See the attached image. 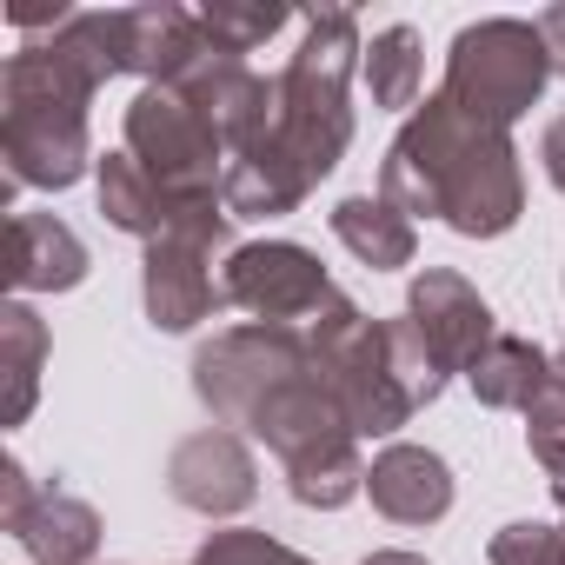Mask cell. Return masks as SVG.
Here are the masks:
<instances>
[{
    "mask_svg": "<svg viewBox=\"0 0 565 565\" xmlns=\"http://www.w3.org/2000/svg\"><path fill=\"white\" fill-rule=\"evenodd\" d=\"M313 366V347L294 333V327H226V333H213L200 353H193V393H200V406L220 419V426H239L246 433V419L266 406V393L273 386H287L294 373H307Z\"/></svg>",
    "mask_w": 565,
    "mask_h": 565,
    "instance_id": "8992f818",
    "label": "cell"
},
{
    "mask_svg": "<svg viewBox=\"0 0 565 565\" xmlns=\"http://www.w3.org/2000/svg\"><path fill=\"white\" fill-rule=\"evenodd\" d=\"M360 565H426V558H419V552H399V545H393V552H373V558H360Z\"/></svg>",
    "mask_w": 565,
    "mask_h": 565,
    "instance_id": "83f0119b",
    "label": "cell"
},
{
    "mask_svg": "<svg viewBox=\"0 0 565 565\" xmlns=\"http://www.w3.org/2000/svg\"><path fill=\"white\" fill-rule=\"evenodd\" d=\"M100 213L120 233L147 239V246L167 239V233H200V239H220L226 246V233H233L226 200H173V193H160L147 180V167L134 153H107L100 160Z\"/></svg>",
    "mask_w": 565,
    "mask_h": 565,
    "instance_id": "8fae6325",
    "label": "cell"
},
{
    "mask_svg": "<svg viewBox=\"0 0 565 565\" xmlns=\"http://www.w3.org/2000/svg\"><path fill=\"white\" fill-rule=\"evenodd\" d=\"M360 21L347 8H327L307 21L300 54L279 74V114L273 134L226 167V213L233 220H273L294 213L353 147V74H360Z\"/></svg>",
    "mask_w": 565,
    "mask_h": 565,
    "instance_id": "6da1fadb",
    "label": "cell"
},
{
    "mask_svg": "<svg viewBox=\"0 0 565 565\" xmlns=\"http://www.w3.org/2000/svg\"><path fill=\"white\" fill-rule=\"evenodd\" d=\"M193 565H313V558L294 552V545H279V539H266V532H213Z\"/></svg>",
    "mask_w": 565,
    "mask_h": 565,
    "instance_id": "d4e9b609",
    "label": "cell"
},
{
    "mask_svg": "<svg viewBox=\"0 0 565 565\" xmlns=\"http://www.w3.org/2000/svg\"><path fill=\"white\" fill-rule=\"evenodd\" d=\"M0 525L21 539L34 565H87L100 552V512L74 492L34 486L14 452L0 459Z\"/></svg>",
    "mask_w": 565,
    "mask_h": 565,
    "instance_id": "9c48e42d",
    "label": "cell"
},
{
    "mask_svg": "<svg viewBox=\"0 0 565 565\" xmlns=\"http://www.w3.org/2000/svg\"><path fill=\"white\" fill-rule=\"evenodd\" d=\"M120 34H127V74H140L147 87H180L213 54V41L200 34V14L173 8V0L120 8Z\"/></svg>",
    "mask_w": 565,
    "mask_h": 565,
    "instance_id": "9a60e30c",
    "label": "cell"
},
{
    "mask_svg": "<svg viewBox=\"0 0 565 565\" xmlns=\"http://www.w3.org/2000/svg\"><path fill=\"white\" fill-rule=\"evenodd\" d=\"M127 74V34L114 14H74L47 41L21 47L0 74V153H8V193L14 186H74L94 160L87 147V107L94 94Z\"/></svg>",
    "mask_w": 565,
    "mask_h": 565,
    "instance_id": "7a4b0ae2",
    "label": "cell"
},
{
    "mask_svg": "<svg viewBox=\"0 0 565 565\" xmlns=\"http://www.w3.org/2000/svg\"><path fill=\"white\" fill-rule=\"evenodd\" d=\"M380 200H393L406 220L433 213L466 239L512 233L525 213V173H519L512 127H492L466 114L459 100L433 94L393 134L386 167H380Z\"/></svg>",
    "mask_w": 565,
    "mask_h": 565,
    "instance_id": "3957f363",
    "label": "cell"
},
{
    "mask_svg": "<svg viewBox=\"0 0 565 565\" xmlns=\"http://www.w3.org/2000/svg\"><path fill=\"white\" fill-rule=\"evenodd\" d=\"M558 373H565V347H558Z\"/></svg>",
    "mask_w": 565,
    "mask_h": 565,
    "instance_id": "f1b7e54d",
    "label": "cell"
},
{
    "mask_svg": "<svg viewBox=\"0 0 565 565\" xmlns=\"http://www.w3.org/2000/svg\"><path fill=\"white\" fill-rule=\"evenodd\" d=\"M167 492L200 519H226L259 499V466L239 433H193L167 459Z\"/></svg>",
    "mask_w": 565,
    "mask_h": 565,
    "instance_id": "5bb4252c",
    "label": "cell"
},
{
    "mask_svg": "<svg viewBox=\"0 0 565 565\" xmlns=\"http://www.w3.org/2000/svg\"><path fill=\"white\" fill-rule=\"evenodd\" d=\"M545 81H552V47L539 21H479V28H459L439 94L492 127H512L525 107H539Z\"/></svg>",
    "mask_w": 565,
    "mask_h": 565,
    "instance_id": "5b68a950",
    "label": "cell"
},
{
    "mask_svg": "<svg viewBox=\"0 0 565 565\" xmlns=\"http://www.w3.org/2000/svg\"><path fill=\"white\" fill-rule=\"evenodd\" d=\"M539 160H545V180L565 193V114L545 127V140H539Z\"/></svg>",
    "mask_w": 565,
    "mask_h": 565,
    "instance_id": "484cf974",
    "label": "cell"
},
{
    "mask_svg": "<svg viewBox=\"0 0 565 565\" xmlns=\"http://www.w3.org/2000/svg\"><path fill=\"white\" fill-rule=\"evenodd\" d=\"M307 347H313L320 386L340 399V413H347V426L360 439H386L419 413V399L406 386V366H399L393 320H366L353 300L333 294V307L313 320Z\"/></svg>",
    "mask_w": 565,
    "mask_h": 565,
    "instance_id": "277c9868",
    "label": "cell"
},
{
    "mask_svg": "<svg viewBox=\"0 0 565 565\" xmlns=\"http://www.w3.org/2000/svg\"><path fill=\"white\" fill-rule=\"evenodd\" d=\"M87 279V246L54 213H14L8 220V287L14 294H74Z\"/></svg>",
    "mask_w": 565,
    "mask_h": 565,
    "instance_id": "2e32d148",
    "label": "cell"
},
{
    "mask_svg": "<svg viewBox=\"0 0 565 565\" xmlns=\"http://www.w3.org/2000/svg\"><path fill=\"white\" fill-rule=\"evenodd\" d=\"M127 153L147 167V180L173 200H220L226 167H220V134L180 87H140L127 107Z\"/></svg>",
    "mask_w": 565,
    "mask_h": 565,
    "instance_id": "52a82bcc",
    "label": "cell"
},
{
    "mask_svg": "<svg viewBox=\"0 0 565 565\" xmlns=\"http://www.w3.org/2000/svg\"><path fill=\"white\" fill-rule=\"evenodd\" d=\"M406 327L419 333L426 360H433L446 380H452V373H472L479 353L499 340V333H492V307L479 300V287H472V279H459V273H446V266H426V273L413 279V294H406Z\"/></svg>",
    "mask_w": 565,
    "mask_h": 565,
    "instance_id": "30bf717a",
    "label": "cell"
},
{
    "mask_svg": "<svg viewBox=\"0 0 565 565\" xmlns=\"http://www.w3.org/2000/svg\"><path fill=\"white\" fill-rule=\"evenodd\" d=\"M525 446H532V459L552 472V499H558V512H565V373H552L545 393L525 406Z\"/></svg>",
    "mask_w": 565,
    "mask_h": 565,
    "instance_id": "603a6c76",
    "label": "cell"
},
{
    "mask_svg": "<svg viewBox=\"0 0 565 565\" xmlns=\"http://www.w3.org/2000/svg\"><path fill=\"white\" fill-rule=\"evenodd\" d=\"M220 287H226V307L253 313L259 327H294V320H313V313L333 307V279H327L320 253H307L294 239L233 246Z\"/></svg>",
    "mask_w": 565,
    "mask_h": 565,
    "instance_id": "ba28073f",
    "label": "cell"
},
{
    "mask_svg": "<svg viewBox=\"0 0 565 565\" xmlns=\"http://www.w3.org/2000/svg\"><path fill=\"white\" fill-rule=\"evenodd\" d=\"M539 34H545V47H552V74H565V0L539 14Z\"/></svg>",
    "mask_w": 565,
    "mask_h": 565,
    "instance_id": "4316f807",
    "label": "cell"
},
{
    "mask_svg": "<svg viewBox=\"0 0 565 565\" xmlns=\"http://www.w3.org/2000/svg\"><path fill=\"white\" fill-rule=\"evenodd\" d=\"M333 233H340V246L360 259V266H373V273H393V266H413V220L393 206V200H373V193H353V200H340L333 206Z\"/></svg>",
    "mask_w": 565,
    "mask_h": 565,
    "instance_id": "ac0fdd59",
    "label": "cell"
},
{
    "mask_svg": "<svg viewBox=\"0 0 565 565\" xmlns=\"http://www.w3.org/2000/svg\"><path fill=\"white\" fill-rule=\"evenodd\" d=\"M287 21H294L287 8H239V0H213V8H200V34L213 41V54H233V61L266 47Z\"/></svg>",
    "mask_w": 565,
    "mask_h": 565,
    "instance_id": "7402d4cb",
    "label": "cell"
},
{
    "mask_svg": "<svg viewBox=\"0 0 565 565\" xmlns=\"http://www.w3.org/2000/svg\"><path fill=\"white\" fill-rule=\"evenodd\" d=\"M486 565H565V525H539V519H512L492 532Z\"/></svg>",
    "mask_w": 565,
    "mask_h": 565,
    "instance_id": "cb8c5ba5",
    "label": "cell"
},
{
    "mask_svg": "<svg viewBox=\"0 0 565 565\" xmlns=\"http://www.w3.org/2000/svg\"><path fill=\"white\" fill-rule=\"evenodd\" d=\"M180 94L206 114V127L220 134V147L239 160V153H253L266 134H273V114H279V81H259L246 61H233V54H206L186 81H180Z\"/></svg>",
    "mask_w": 565,
    "mask_h": 565,
    "instance_id": "4fadbf2b",
    "label": "cell"
},
{
    "mask_svg": "<svg viewBox=\"0 0 565 565\" xmlns=\"http://www.w3.org/2000/svg\"><path fill=\"white\" fill-rule=\"evenodd\" d=\"M366 492L393 525H433L452 512V472L426 446H386L366 466Z\"/></svg>",
    "mask_w": 565,
    "mask_h": 565,
    "instance_id": "e0dca14e",
    "label": "cell"
},
{
    "mask_svg": "<svg viewBox=\"0 0 565 565\" xmlns=\"http://www.w3.org/2000/svg\"><path fill=\"white\" fill-rule=\"evenodd\" d=\"M466 380H472L479 406H492V413H525V406L545 393L552 366H545V353H539L532 340H519V333H499V340L479 353V366H472Z\"/></svg>",
    "mask_w": 565,
    "mask_h": 565,
    "instance_id": "d6986e66",
    "label": "cell"
},
{
    "mask_svg": "<svg viewBox=\"0 0 565 565\" xmlns=\"http://www.w3.org/2000/svg\"><path fill=\"white\" fill-rule=\"evenodd\" d=\"M41 366H47V327H41L34 307L8 300V307H0V373H8V406H0V419H8V426H21L34 413Z\"/></svg>",
    "mask_w": 565,
    "mask_h": 565,
    "instance_id": "ffe728a7",
    "label": "cell"
},
{
    "mask_svg": "<svg viewBox=\"0 0 565 565\" xmlns=\"http://www.w3.org/2000/svg\"><path fill=\"white\" fill-rule=\"evenodd\" d=\"M366 87H373V107H413L419 100V74H426V54H419V34L413 28H380L366 61H360Z\"/></svg>",
    "mask_w": 565,
    "mask_h": 565,
    "instance_id": "44dd1931",
    "label": "cell"
},
{
    "mask_svg": "<svg viewBox=\"0 0 565 565\" xmlns=\"http://www.w3.org/2000/svg\"><path fill=\"white\" fill-rule=\"evenodd\" d=\"M213 253H220V239H200V233H167L147 246L140 300H147V320L160 333H193L226 300V287L213 279Z\"/></svg>",
    "mask_w": 565,
    "mask_h": 565,
    "instance_id": "7c38bea8",
    "label": "cell"
}]
</instances>
